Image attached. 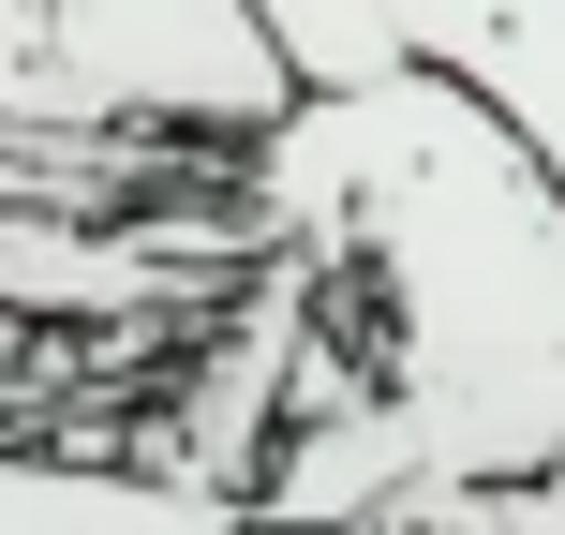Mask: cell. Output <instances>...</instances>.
Masks as SVG:
<instances>
[{"mask_svg": "<svg viewBox=\"0 0 565 535\" xmlns=\"http://www.w3.org/2000/svg\"><path fill=\"white\" fill-rule=\"evenodd\" d=\"M238 224L298 268V372L254 521L387 535L565 477V194L447 75L328 89L238 164Z\"/></svg>", "mask_w": 565, "mask_h": 535, "instance_id": "obj_1", "label": "cell"}, {"mask_svg": "<svg viewBox=\"0 0 565 535\" xmlns=\"http://www.w3.org/2000/svg\"><path fill=\"white\" fill-rule=\"evenodd\" d=\"M0 535H254V506L135 477V461H30V447H0Z\"/></svg>", "mask_w": 565, "mask_h": 535, "instance_id": "obj_4", "label": "cell"}, {"mask_svg": "<svg viewBox=\"0 0 565 535\" xmlns=\"http://www.w3.org/2000/svg\"><path fill=\"white\" fill-rule=\"evenodd\" d=\"M298 105L312 89L268 45L254 0H45V119L60 135L254 164Z\"/></svg>", "mask_w": 565, "mask_h": 535, "instance_id": "obj_2", "label": "cell"}, {"mask_svg": "<svg viewBox=\"0 0 565 535\" xmlns=\"http://www.w3.org/2000/svg\"><path fill=\"white\" fill-rule=\"evenodd\" d=\"M0 135H60L45 119V0H0Z\"/></svg>", "mask_w": 565, "mask_h": 535, "instance_id": "obj_7", "label": "cell"}, {"mask_svg": "<svg viewBox=\"0 0 565 535\" xmlns=\"http://www.w3.org/2000/svg\"><path fill=\"white\" fill-rule=\"evenodd\" d=\"M387 30H402L417 75L477 89L536 149V179L565 194V0H387Z\"/></svg>", "mask_w": 565, "mask_h": 535, "instance_id": "obj_3", "label": "cell"}, {"mask_svg": "<svg viewBox=\"0 0 565 535\" xmlns=\"http://www.w3.org/2000/svg\"><path fill=\"white\" fill-rule=\"evenodd\" d=\"M387 535H565V477H536V491H461V506H417V521H387Z\"/></svg>", "mask_w": 565, "mask_h": 535, "instance_id": "obj_6", "label": "cell"}, {"mask_svg": "<svg viewBox=\"0 0 565 535\" xmlns=\"http://www.w3.org/2000/svg\"><path fill=\"white\" fill-rule=\"evenodd\" d=\"M268 15V45L298 60V89L328 105V89H387V75H417L402 60V30H387V0H254Z\"/></svg>", "mask_w": 565, "mask_h": 535, "instance_id": "obj_5", "label": "cell"}]
</instances>
